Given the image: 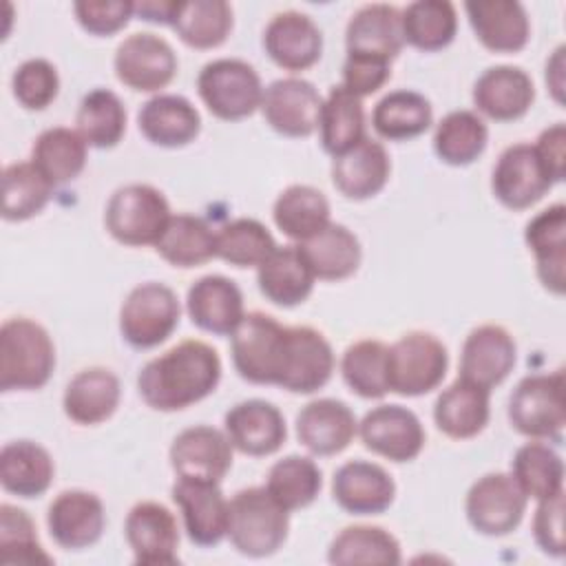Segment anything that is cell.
Here are the masks:
<instances>
[{
	"label": "cell",
	"instance_id": "6da1fadb",
	"mask_svg": "<svg viewBox=\"0 0 566 566\" xmlns=\"http://www.w3.org/2000/svg\"><path fill=\"white\" fill-rule=\"evenodd\" d=\"M219 380L221 358L217 349L188 338L150 358L137 376V389L150 409L179 411L210 396Z\"/></svg>",
	"mask_w": 566,
	"mask_h": 566
},
{
	"label": "cell",
	"instance_id": "7a4b0ae2",
	"mask_svg": "<svg viewBox=\"0 0 566 566\" xmlns=\"http://www.w3.org/2000/svg\"><path fill=\"white\" fill-rule=\"evenodd\" d=\"M55 369V347L49 332L24 316H15L0 327V389H42Z\"/></svg>",
	"mask_w": 566,
	"mask_h": 566
},
{
	"label": "cell",
	"instance_id": "3957f363",
	"mask_svg": "<svg viewBox=\"0 0 566 566\" xmlns=\"http://www.w3.org/2000/svg\"><path fill=\"white\" fill-rule=\"evenodd\" d=\"M290 531V511H285L265 486H250L230 500L228 537L245 557L274 555Z\"/></svg>",
	"mask_w": 566,
	"mask_h": 566
},
{
	"label": "cell",
	"instance_id": "277c9868",
	"mask_svg": "<svg viewBox=\"0 0 566 566\" xmlns=\"http://www.w3.org/2000/svg\"><path fill=\"white\" fill-rule=\"evenodd\" d=\"M509 422L526 438L562 442L566 427L564 369L524 376L509 398Z\"/></svg>",
	"mask_w": 566,
	"mask_h": 566
},
{
	"label": "cell",
	"instance_id": "5b68a950",
	"mask_svg": "<svg viewBox=\"0 0 566 566\" xmlns=\"http://www.w3.org/2000/svg\"><path fill=\"white\" fill-rule=\"evenodd\" d=\"M285 347L287 327L265 312H248L230 334L234 369L254 385H279Z\"/></svg>",
	"mask_w": 566,
	"mask_h": 566
},
{
	"label": "cell",
	"instance_id": "8992f818",
	"mask_svg": "<svg viewBox=\"0 0 566 566\" xmlns=\"http://www.w3.org/2000/svg\"><path fill=\"white\" fill-rule=\"evenodd\" d=\"M170 217V206L161 190L150 184H128L111 195L104 226L115 241L142 248L159 241Z\"/></svg>",
	"mask_w": 566,
	"mask_h": 566
},
{
	"label": "cell",
	"instance_id": "52a82bcc",
	"mask_svg": "<svg viewBox=\"0 0 566 566\" xmlns=\"http://www.w3.org/2000/svg\"><path fill=\"white\" fill-rule=\"evenodd\" d=\"M197 91L208 111L226 122H239L261 108L263 86L252 64L237 57H219L199 71Z\"/></svg>",
	"mask_w": 566,
	"mask_h": 566
},
{
	"label": "cell",
	"instance_id": "ba28073f",
	"mask_svg": "<svg viewBox=\"0 0 566 566\" xmlns=\"http://www.w3.org/2000/svg\"><path fill=\"white\" fill-rule=\"evenodd\" d=\"M447 367V347L429 332H407L387 347V385L394 394H429L444 380Z\"/></svg>",
	"mask_w": 566,
	"mask_h": 566
},
{
	"label": "cell",
	"instance_id": "9c48e42d",
	"mask_svg": "<svg viewBox=\"0 0 566 566\" xmlns=\"http://www.w3.org/2000/svg\"><path fill=\"white\" fill-rule=\"evenodd\" d=\"M181 307L177 294L157 281L135 285L119 310V332L137 349L164 343L179 325Z\"/></svg>",
	"mask_w": 566,
	"mask_h": 566
},
{
	"label": "cell",
	"instance_id": "30bf717a",
	"mask_svg": "<svg viewBox=\"0 0 566 566\" xmlns=\"http://www.w3.org/2000/svg\"><path fill=\"white\" fill-rule=\"evenodd\" d=\"M526 495L511 473H486L478 478L464 502L471 526L489 537H502L515 531L526 511Z\"/></svg>",
	"mask_w": 566,
	"mask_h": 566
},
{
	"label": "cell",
	"instance_id": "8fae6325",
	"mask_svg": "<svg viewBox=\"0 0 566 566\" xmlns=\"http://www.w3.org/2000/svg\"><path fill=\"white\" fill-rule=\"evenodd\" d=\"M115 75L133 91L155 93L168 86L177 73L172 46L148 31L124 38L113 57Z\"/></svg>",
	"mask_w": 566,
	"mask_h": 566
},
{
	"label": "cell",
	"instance_id": "7c38bea8",
	"mask_svg": "<svg viewBox=\"0 0 566 566\" xmlns=\"http://www.w3.org/2000/svg\"><path fill=\"white\" fill-rule=\"evenodd\" d=\"M553 186L533 144L520 142L504 148L493 166L491 190L495 199L511 210L535 206Z\"/></svg>",
	"mask_w": 566,
	"mask_h": 566
},
{
	"label": "cell",
	"instance_id": "4fadbf2b",
	"mask_svg": "<svg viewBox=\"0 0 566 566\" xmlns=\"http://www.w3.org/2000/svg\"><path fill=\"white\" fill-rule=\"evenodd\" d=\"M323 97L303 77H281L263 88L261 113L285 137H310L318 128Z\"/></svg>",
	"mask_w": 566,
	"mask_h": 566
},
{
	"label": "cell",
	"instance_id": "5bb4252c",
	"mask_svg": "<svg viewBox=\"0 0 566 566\" xmlns=\"http://www.w3.org/2000/svg\"><path fill=\"white\" fill-rule=\"evenodd\" d=\"M172 502L181 509L188 539L197 546H217L228 535L230 502L223 497L219 482L177 478Z\"/></svg>",
	"mask_w": 566,
	"mask_h": 566
},
{
	"label": "cell",
	"instance_id": "9a60e30c",
	"mask_svg": "<svg viewBox=\"0 0 566 566\" xmlns=\"http://www.w3.org/2000/svg\"><path fill=\"white\" fill-rule=\"evenodd\" d=\"M363 444L391 460L409 462L424 447V429L418 416L402 405H378L358 424Z\"/></svg>",
	"mask_w": 566,
	"mask_h": 566
},
{
	"label": "cell",
	"instance_id": "2e32d148",
	"mask_svg": "<svg viewBox=\"0 0 566 566\" xmlns=\"http://www.w3.org/2000/svg\"><path fill=\"white\" fill-rule=\"evenodd\" d=\"M124 535L135 564L172 566L179 562V531L175 515L159 502H137L124 522Z\"/></svg>",
	"mask_w": 566,
	"mask_h": 566
},
{
	"label": "cell",
	"instance_id": "e0dca14e",
	"mask_svg": "<svg viewBox=\"0 0 566 566\" xmlns=\"http://www.w3.org/2000/svg\"><path fill=\"white\" fill-rule=\"evenodd\" d=\"M232 449L226 431L195 424L172 440L170 467L177 478L221 482L232 467Z\"/></svg>",
	"mask_w": 566,
	"mask_h": 566
},
{
	"label": "cell",
	"instance_id": "ac0fdd59",
	"mask_svg": "<svg viewBox=\"0 0 566 566\" xmlns=\"http://www.w3.org/2000/svg\"><path fill=\"white\" fill-rule=\"evenodd\" d=\"M517 347L502 325H480L469 332L460 354V376L486 391L497 387L515 367Z\"/></svg>",
	"mask_w": 566,
	"mask_h": 566
},
{
	"label": "cell",
	"instance_id": "d6986e66",
	"mask_svg": "<svg viewBox=\"0 0 566 566\" xmlns=\"http://www.w3.org/2000/svg\"><path fill=\"white\" fill-rule=\"evenodd\" d=\"M46 526L53 542L66 551L93 546L106 526L102 500L82 489L62 491L46 511Z\"/></svg>",
	"mask_w": 566,
	"mask_h": 566
},
{
	"label": "cell",
	"instance_id": "ffe728a7",
	"mask_svg": "<svg viewBox=\"0 0 566 566\" xmlns=\"http://www.w3.org/2000/svg\"><path fill=\"white\" fill-rule=\"evenodd\" d=\"M334 371V352L327 338L307 325L287 327L285 363L279 387L292 394H314Z\"/></svg>",
	"mask_w": 566,
	"mask_h": 566
},
{
	"label": "cell",
	"instance_id": "44dd1931",
	"mask_svg": "<svg viewBox=\"0 0 566 566\" xmlns=\"http://www.w3.org/2000/svg\"><path fill=\"white\" fill-rule=\"evenodd\" d=\"M223 429L237 451L254 458L276 453L287 438L283 413L261 398L234 405L223 418Z\"/></svg>",
	"mask_w": 566,
	"mask_h": 566
},
{
	"label": "cell",
	"instance_id": "7402d4cb",
	"mask_svg": "<svg viewBox=\"0 0 566 566\" xmlns=\"http://www.w3.org/2000/svg\"><path fill=\"white\" fill-rule=\"evenodd\" d=\"M332 495L352 515H380L396 497L394 478L376 462L349 460L334 471Z\"/></svg>",
	"mask_w": 566,
	"mask_h": 566
},
{
	"label": "cell",
	"instance_id": "603a6c76",
	"mask_svg": "<svg viewBox=\"0 0 566 566\" xmlns=\"http://www.w3.org/2000/svg\"><path fill=\"white\" fill-rule=\"evenodd\" d=\"M263 49L285 71H305L323 53V35L316 22L301 11L276 13L263 31Z\"/></svg>",
	"mask_w": 566,
	"mask_h": 566
},
{
	"label": "cell",
	"instance_id": "cb8c5ba5",
	"mask_svg": "<svg viewBox=\"0 0 566 566\" xmlns=\"http://www.w3.org/2000/svg\"><path fill=\"white\" fill-rule=\"evenodd\" d=\"M533 80L520 66H491L473 84L475 108L495 122H515L524 117L533 106Z\"/></svg>",
	"mask_w": 566,
	"mask_h": 566
},
{
	"label": "cell",
	"instance_id": "d4e9b609",
	"mask_svg": "<svg viewBox=\"0 0 566 566\" xmlns=\"http://www.w3.org/2000/svg\"><path fill=\"white\" fill-rule=\"evenodd\" d=\"M186 310L199 329L217 336L232 334L245 316L239 285L221 274H206L197 279L188 287Z\"/></svg>",
	"mask_w": 566,
	"mask_h": 566
},
{
	"label": "cell",
	"instance_id": "484cf974",
	"mask_svg": "<svg viewBox=\"0 0 566 566\" xmlns=\"http://www.w3.org/2000/svg\"><path fill=\"white\" fill-rule=\"evenodd\" d=\"M405 40L400 29V9L385 2L365 4L347 22V55L389 62L400 53Z\"/></svg>",
	"mask_w": 566,
	"mask_h": 566
},
{
	"label": "cell",
	"instance_id": "4316f807",
	"mask_svg": "<svg viewBox=\"0 0 566 566\" xmlns=\"http://www.w3.org/2000/svg\"><path fill=\"white\" fill-rule=\"evenodd\" d=\"M358 431L354 411L336 398L307 402L296 416V438L314 455H334L349 447Z\"/></svg>",
	"mask_w": 566,
	"mask_h": 566
},
{
	"label": "cell",
	"instance_id": "83f0119b",
	"mask_svg": "<svg viewBox=\"0 0 566 566\" xmlns=\"http://www.w3.org/2000/svg\"><path fill=\"white\" fill-rule=\"evenodd\" d=\"M475 38L493 53H517L526 46L531 22L515 0H473L464 4Z\"/></svg>",
	"mask_w": 566,
	"mask_h": 566
},
{
	"label": "cell",
	"instance_id": "f1b7e54d",
	"mask_svg": "<svg viewBox=\"0 0 566 566\" xmlns=\"http://www.w3.org/2000/svg\"><path fill=\"white\" fill-rule=\"evenodd\" d=\"M524 241L535 254L537 279L553 294L566 287V206L553 203L537 212L524 230Z\"/></svg>",
	"mask_w": 566,
	"mask_h": 566
},
{
	"label": "cell",
	"instance_id": "f546056e",
	"mask_svg": "<svg viewBox=\"0 0 566 566\" xmlns=\"http://www.w3.org/2000/svg\"><path fill=\"white\" fill-rule=\"evenodd\" d=\"M389 172V155L385 146L371 137H363L332 161V181L336 190L354 201L378 195L385 188Z\"/></svg>",
	"mask_w": 566,
	"mask_h": 566
},
{
	"label": "cell",
	"instance_id": "4dcf8cb0",
	"mask_svg": "<svg viewBox=\"0 0 566 566\" xmlns=\"http://www.w3.org/2000/svg\"><path fill=\"white\" fill-rule=\"evenodd\" d=\"M137 126L150 144L161 148H181L199 135L201 115L186 97L159 93L142 104Z\"/></svg>",
	"mask_w": 566,
	"mask_h": 566
},
{
	"label": "cell",
	"instance_id": "1f68e13d",
	"mask_svg": "<svg viewBox=\"0 0 566 566\" xmlns=\"http://www.w3.org/2000/svg\"><path fill=\"white\" fill-rule=\"evenodd\" d=\"M314 281L316 276L298 245H276L256 268L261 294L279 307L301 305L312 294Z\"/></svg>",
	"mask_w": 566,
	"mask_h": 566
},
{
	"label": "cell",
	"instance_id": "d6a6232c",
	"mask_svg": "<svg viewBox=\"0 0 566 566\" xmlns=\"http://www.w3.org/2000/svg\"><path fill=\"white\" fill-rule=\"evenodd\" d=\"M119 380L111 369L88 367L69 380L62 407L66 418L88 427L108 420L119 405Z\"/></svg>",
	"mask_w": 566,
	"mask_h": 566
},
{
	"label": "cell",
	"instance_id": "836d02e7",
	"mask_svg": "<svg viewBox=\"0 0 566 566\" xmlns=\"http://www.w3.org/2000/svg\"><path fill=\"white\" fill-rule=\"evenodd\" d=\"M51 453L33 440L7 442L0 451V484L18 497H40L53 482Z\"/></svg>",
	"mask_w": 566,
	"mask_h": 566
},
{
	"label": "cell",
	"instance_id": "e575fe53",
	"mask_svg": "<svg viewBox=\"0 0 566 566\" xmlns=\"http://www.w3.org/2000/svg\"><path fill=\"white\" fill-rule=\"evenodd\" d=\"M489 391L458 378L451 382L433 405L436 427L455 440L478 436L489 422Z\"/></svg>",
	"mask_w": 566,
	"mask_h": 566
},
{
	"label": "cell",
	"instance_id": "d590c367",
	"mask_svg": "<svg viewBox=\"0 0 566 566\" xmlns=\"http://www.w3.org/2000/svg\"><path fill=\"white\" fill-rule=\"evenodd\" d=\"M307 265L321 281H343L352 276L363 259L360 241L340 223H327L321 232L298 243Z\"/></svg>",
	"mask_w": 566,
	"mask_h": 566
},
{
	"label": "cell",
	"instance_id": "8d00e7d4",
	"mask_svg": "<svg viewBox=\"0 0 566 566\" xmlns=\"http://www.w3.org/2000/svg\"><path fill=\"white\" fill-rule=\"evenodd\" d=\"M86 142L77 130L53 126L42 130L31 148V164L55 188L73 181L86 166Z\"/></svg>",
	"mask_w": 566,
	"mask_h": 566
},
{
	"label": "cell",
	"instance_id": "74e56055",
	"mask_svg": "<svg viewBox=\"0 0 566 566\" xmlns=\"http://www.w3.org/2000/svg\"><path fill=\"white\" fill-rule=\"evenodd\" d=\"M170 27L188 46L214 49L232 31V7L223 0L175 2Z\"/></svg>",
	"mask_w": 566,
	"mask_h": 566
},
{
	"label": "cell",
	"instance_id": "f35d334b",
	"mask_svg": "<svg viewBox=\"0 0 566 566\" xmlns=\"http://www.w3.org/2000/svg\"><path fill=\"white\" fill-rule=\"evenodd\" d=\"M272 217L285 237L303 243L329 223V201L318 188L294 184L281 190Z\"/></svg>",
	"mask_w": 566,
	"mask_h": 566
},
{
	"label": "cell",
	"instance_id": "ab89813d",
	"mask_svg": "<svg viewBox=\"0 0 566 566\" xmlns=\"http://www.w3.org/2000/svg\"><path fill=\"white\" fill-rule=\"evenodd\" d=\"M433 122L431 102L416 91L398 88L378 99L371 113L374 130L389 142H405L422 135Z\"/></svg>",
	"mask_w": 566,
	"mask_h": 566
},
{
	"label": "cell",
	"instance_id": "60d3db41",
	"mask_svg": "<svg viewBox=\"0 0 566 566\" xmlns=\"http://www.w3.org/2000/svg\"><path fill=\"white\" fill-rule=\"evenodd\" d=\"M155 250L175 268H197L217 256V239L201 217L181 212L168 219Z\"/></svg>",
	"mask_w": 566,
	"mask_h": 566
},
{
	"label": "cell",
	"instance_id": "b9f144b4",
	"mask_svg": "<svg viewBox=\"0 0 566 566\" xmlns=\"http://www.w3.org/2000/svg\"><path fill=\"white\" fill-rule=\"evenodd\" d=\"M402 40L420 51L449 46L458 31V13L449 0H416L400 11Z\"/></svg>",
	"mask_w": 566,
	"mask_h": 566
},
{
	"label": "cell",
	"instance_id": "7bdbcfd3",
	"mask_svg": "<svg viewBox=\"0 0 566 566\" xmlns=\"http://www.w3.org/2000/svg\"><path fill=\"white\" fill-rule=\"evenodd\" d=\"M321 144L332 157L343 155L365 137L363 102L343 84L332 86L321 108Z\"/></svg>",
	"mask_w": 566,
	"mask_h": 566
},
{
	"label": "cell",
	"instance_id": "ee69618b",
	"mask_svg": "<svg viewBox=\"0 0 566 566\" xmlns=\"http://www.w3.org/2000/svg\"><path fill=\"white\" fill-rule=\"evenodd\" d=\"M511 475L526 497L548 500L564 491V462L546 442L522 444L511 460Z\"/></svg>",
	"mask_w": 566,
	"mask_h": 566
},
{
	"label": "cell",
	"instance_id": "f6af8a7d",
	"mask_svg": "<svg viewBox=\"0 0 566 566\" xmlns=\"http://www.w3.org/2000/svg\"><path fill=\"white\" fill-rule=\"evenodd\" d=\"M489 130L482 117L473 111H451L433 133V150L449 166H469L486 148Z\"/></svg>",
	"mask_w": 566,
	"mask_h": 566
},
{
	"label": "cell",
	"instance_id": "bcb514c9",
	"mask_svg": "<svg viewBox=\"0 0 566 566\" xmlns=\"http://www.w3.org/2000/svg\"><path fill=\"white\" fill-rule=\"evenodd\" d=\"M329 564H400L398 539L380 528L367 524L345 526L327 548Z\"/></svg>",
	"mask_w": 566,
	"mask_h": 566
},
{
	"label": "cell",
	"instance_id": "7dc6e473",
	"mask_svg": "<svg viewBox=\"0 0 566 566\" xmlns=\"http://www.w3.org/2000/svg\"><path fill=\"white\" fill-rule=\"evenodd\" d=\"M77 133L93 148H113L126 133V108L108 88L88 91L75 115Z\"/></svg>",
	"mask_w": 566,
	"mask_h": 566
},
{
	"label": "cell",
	"instance_id": "c3c4849f",
	"mask_svg": "<svg viewBox=\"0 0 566 566\" xmlns=\"http://www.w3.org/2000/svg\"><path fill=\"white\" fill-rule=\"evenodd\" d=\"M323 486L321 469L305 455H285L268 471L265 489L285 509L296 511L310 506Z\"/></svg>",
	"mask_w": 566,
	"mask_h": 566
},
{
	"label": "cell",
	"instance_id": "681fc988",
	"mask_svg": "<svg viewBox=\"0 0 566 566\" xmlns=\"http://www.w3.org/2000/svg\"><path fill=\"white\" fill-rule=\"evenodd\" d=\"M53 186L31 161H15L2 170V217L7 221H27L44 210Z\"/></svg>",
	"mask_w": 566,
	"mask_h": 566
},
{
	"label": "cell",
	"instance_id": "f907efd6",
	"mask_svg": "<svg viewBox=\"0 0 566 566\" xmlns=\"http://www.w3.org/2000/svg\"><path fill=\"white\" fill-rule=\"evenodd\" d=\"M340 374L347 387L360 398H382L387 385V345L376 338L352 343L340 358Z\"/></svg>",
	"mask_w": 566,
	"mask_h": 566
},
{
	"label": "cell",
	"instance_id": "816d5d0a",
	"mask_svg": "<svg viewBox=\"0 0 566 566\" xmlns=\"http://www.w3.org/2000/svg\"><path fill=\"white\" fill-rule=\"evenodd\" d=\"M217 256L234 268L261 265L268 254L276 248L270 230L256 219H232L214 232Z\"/></svg>",
	"mask_w": 566,
	"mask_h": 566
},
{
	"label": "cell",
	"instance_id": "f5cc1de1",
	"mask_svg": "<svg viewBox=\"0 0 566 566\" xmlns=\"http://www.w3.org/2000/svg\"><path fill=\"white\" fill-rule=\"evenodd\" d=\"M0 562L7 566L53 562V557L44 553L29 513L13 504L0 506Z\"/></svg>",
	"mask_w": 566,
	"mask_h": 566
},
{
	"label": "cell",
	"instance_id": "db71d44e",
	"mask_svg": "<svg viewBox=\"0 0 566 566\" xmlns=\"http://www.w3.org/2000/svg\"><path fill=\"white\" fill-rule=\"evenodd\" d=\"M11 88L20 106L27 111H42L57 97L60 77L49 60L31 57L13 71Z\"/></svg>",
	"mask_w": 566,
	"mask_h": 566
},
{
	"label": "cell",
	"instance_id": "11a10c76",
	"mask_svg": "<svg viewBox=\"0 0 566 566\" xmlns=\"http://www.w3.org/2000/svg\"><path fill=\"white\" fill-rule=\"evenodd\" d=\"M75 20L93 35H113L124 29L135 13V2L126 0H80L73 4Z\"/></svg>",
	"mask_w": 566,
	"mask_h": 566
},
{
	"label": "cell",
	"instance_id": "9f6ffc18",
	"mask_svg": "<svg viewBox=\"0 0 566 566\" xmlns=\"http://www.w3.org/2000/svg\"><path fill=\"white\" fill-rule=\"evenodd\" d=\"M533 537L546 555H564V491L539 500L533 517Z\"/></svg>",
	"mask_w": 566,
	"mask_h": 566
},
{
	"label": "cell",
	"instance_id": "6f0895ef",
	"mask_svg": "<svg viewBox=\"0 0 566 566\" xmlns=\"http://www.w3.org/2000/svg\"><path fill=\"white\" fill-rule=\"evenodd\" d=\"M391 64L371 60V57H358V55H347L343 64V86L354 93L356 97H367L382 88V84L391 75Z\"/></svg>",
	"mask_w": 566,
	"mask_h": 566
},
{
	"label": "cell",
	"instance_id": "680465c9",
	"mask_svg": "<svg viewBox=\"0 0 566 566\" xmlns=\"http://www.w3.org/2000/svg\"><path fill=\"white\" fill-rule=\"evenodd\" d=\"M546 175L553 184H559L564 179V161H566V126L564 122H557L548 128H544L533 144Z\"/></svg>",
	"mask_w": 566,
	"mask_h": 566
},
{
	"label": "cell",
	"instance_id": "91938a15",
	"mask_svg": "<svg viewBox=\"0 0 566 566\" xmlns=\"http://www.w3.org/2000/svg\"><path fill=\"white\" fill-rule=\"evenodd\" d=\"M175 2L168 0H142L135 2V13L146 20V22H159V24H170Z\"/></svg>",
	"mask_w": 566,
	"mask_h": 566
},
{
	"label": "cell",
	"instance_id": "94428289",
	"mask_svg": "<svg viewBox=\"0 0 566 566\" xmlns=\"http://www.w3.org/2000/svg\"><path fill=\"white\" fill-rule=\"evenodd\" d=\"M562 69H564V46H559L553 55V60L546 64V84L553 88L555 99L562 102Z\"/></svg>",
	"mask_w": 566,
	"mask_h": 566
}]
</instances>
